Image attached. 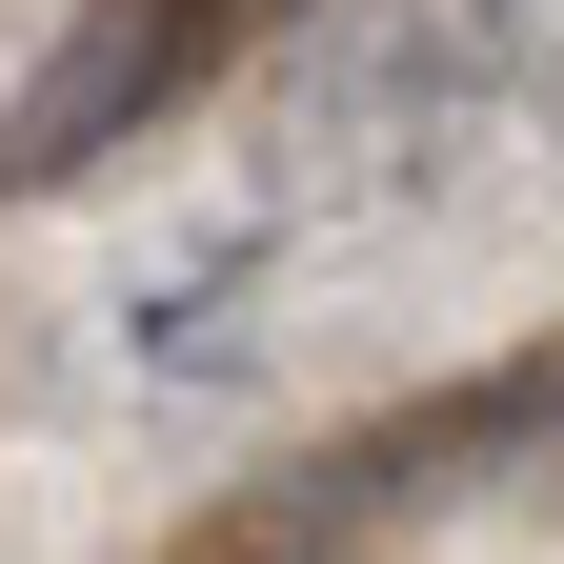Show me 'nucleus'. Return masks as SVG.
Returning a JSON list of instances; mask_svg holds the SVG:
<instances>
[{"label": "nucleus", "mask_w": 564, "mask_h": 564, "mask_svg": "<svg viewBox=\"0 0 564 564\" xmlns=\"http://www.w3.org/2000/svg\"><path fill=\"white\" fill-rule=\"evenodd\" d=\"M282 262H303V223H282V202H242V223H202V242H162L121 282V343L162 383H242L262 343H282Z\"/></svg>", "instance_id": "obj_1"}, {"label": "nucleus", "mask_w": 564, "mask_h": 564, "mask_svg": "<svg viewBox=\"0 0 564 564\" xmlns=\"http://www.w3.org/2000/svg\"><path fill=\"white\" fill-rule=\"evenodd\" d=\"M464 21L505 41V61H544V41H564V0H464Z\"/></svg>", "instance_id": "obj_2"}]
</instances>
